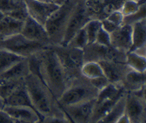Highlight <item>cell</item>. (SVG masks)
<instances>
[{"label": "cell", "instance_id": "6da1fadb", "mask_svg": "<svg viewBox=\"0 0 146 123\" xmlns=\"http://www.w3.org/2000/svg\"><path fill=\"white\" fill-rule=\"evenodd\" d=\"M38 57L40 79L58 100L69 86L64 67L50 45L38 51Z\"/></svg>", "mask_w": 146, "mask_h": 123}, {"label": "cell", "instance_id": "7a4b0ae2", "mask_svg": "<svg viewBox=\"0 0 146 123\" xmlns=\"http://www.w3.org/2000/svg\"><path fill=\"white\" fill-rule=\"evenodd\" d=\"M25 84L33 107L41 120L46 116L62 117L65 115L58 100L39 77L30 73L25 78Z\"/></svg>", "mask_w": 146, "mask_h": 123}, {"label": "cell", "instance_id": "3957f363", "mask_svg": "<svg viewBox=\"0 0 146 123\" xmlns=\"http://www.w3.org/2000/svg\"><path fill=\"white\" fill-rule=\"evenodd\" d=\"M98 90L91 85L89 80L80 76L70 82L67 88L58 99L61 107L70 106L97 98Z\"/></svg>", "mask_w": 146, "mask_h": 123}, {"label": "cell", "instance_id": "277c9868", "mask_svg": "<svg viewBox=\"0 0 146 123\" xmlns=\"http://www.w3.org/2000/svg\"><path fill=\"white\" fill-rule=\"evenodd\" d=\"M125 94L122 83H110L98 92L96 98L90 123H94L104 117L117 103Z\"/></svg>", "mask_w": 146, "mask_h": 123}, {"label": "cell", "instance_id": "5b68a950", "mask_svg": "<svg viewBox=\"0 0 146 123\" xmlns=\"http://www.w3.org/2000/svg\"><path fill=\"white\" fill-rule=\"evenodd\" d=\"M51 47L64 67L69 84L73 80L82 76L80 71L84 62L83 49L61 45H56Z\"/></svg>", "mask_w": 146, "mask_h": 123}, {"label": "cell", "instance_id": "8992f818", "mask_svg": "<svg viewBox=\"0 0 146 123\" xmlns=\"http://www.w3.org/2000/svg\"><path fill=\"white\" fill-rule=\"evenodd\" d=\"M48 45L45 44L27 39L20 32L4 38L0 41V47L1 48L8 50L25 59L42 51Z\"/></svg>", "mask_w": 146, "mask_h": 123}, {"label": "cell", "instance_id": "52a82bcc", "mask_svg": "<svg viewBox=\"0 0 146 123\" xmlns=\"http://www.w3.org/2000/svg\"><path fill=\"white\" fill-rule=\"evenodd\" d=\"M124 113L131 123L146 122L145 87L135 92H125Z\"/></svg>", "mask_w": 146, "mask_h": 123}, {"label": "cell", "instance_id": "ba28073f", "mask_svg": "<svg viewBox=\"0 0 146 123\" xmlns=\"http://www.w3.org/2000/svg\"><path fill=\"white\" fill-rule=\"evenodd\" d=\"M71 11H72L71 7L66 5L65 3H64L49 17V19L46 21L44 25V27L48 33L50 42L51 40L55 41L56 37H57V39L58 40V36H60L59 38H60V42H61L64 29L66 27V25H67V22L70 16Z\"/></svg>", "mask_w": 146, "mask_h": 123}, {"label": "cell", "instance_id": "9c48e42d", "mask_svg": "<svg viewBox=\"0 0 146 123\" xmlns=\"http://www.w3.org/2000/svg\"><path fill=\"white\" fill-rule=\"evenodd\" d=\"M90 19H89L86 10L83 7L78 6L73 9L68 19L62 40L59 45L64 46L67 45L71 39L76 35V33L79 31Z\"/></svg>", "mask_w": 146, "mask_h": 123}, {"label": "cell", "instance_id": "30bf717a", "mask_svg": "<svg viewBox=\"0 0 146 123\" xmlns=\"http://www.w3.org/2000/svg\"><path fill=\"white\" fill-rule=\"evenodd\" d=\"M28 15L42 25H45L49 17L59 8V5L43 0H24Z\"/></svg>", "mask_w": 146, "mask_h": 123}, {"label": "cell", "instance_id": "8fae6325", "mask_svg": "<svg viewBox=\"0 0 146 123\" xmlns=\"http://www.w3.org/2000/svg\"><path fill=\"white\" fill-rule=\"evenodd\" d=\"M96 99L70 106L61 107L64 113L75 123H90Z\"/></svg>", "mask_w": 146, "mask_h": 123}, {"label": "cell", "instance_id": "7c38bea8", "mask_svg": "<svg viewBox=\"0 0 146 123\" xmlns=\"http://www.w3.org/2000/svg\"><path fill=\"white\" fill-rule=\"evenodd\" d=\"M20 33L31 40L49 45L48 44L50 43V39L44 25L38 23L29 15L24 21Z\"/></svg>", "mask_w": 146, "mask_h": 123}, {"label": "cell", "instance_id": "4fadbf2b", "mask_svg": "<svg viewBox=\"0 0 146 123\" xmlns=\"http://www.w3.org/2000/svg\"><path fill=\"white\" fill-rule=\"evenodd\" d=\"M131 25L123 24L111 33V46L114 49L126 52L131 47Z\"/></svg>", "mask_w": 146, "mask_h": 123}, {"label": "cell", "instance_id": "5bb4252c", "mask_svg": "<svg viewBox=\"0 0 146 123\" xmlns=\"http://www.w3.org/2000/svg\"><path fill=\"white\" fill-rule=\"evenodd\" d=\"M98 62L100 64L104 75L110 83H122L124 74L130 69L125 63L111 60H100Z\"/></svg>", "mask_w": 146, "mask_h": 123}, {"label": "cell", "instance_id": "9a60e30c", "mask_svg": "<svg viewBox=\"0 0 146 123\" xmlns=\"http://www.w3.org/2000/svg\"><path fill=\"white\" fill-rule=\"evenodd\" d=\"M131 31V47L129 51H136L145 56L146 20L145 19L134 23Z\"/></svg>", "mask_w": 146, "mask_h": 123}, {"label": "cell", "instance_id": "2e32d148", "mask_svg": "<svg viewBox=\"0 0 146 123\" xmlns=\"http://www.w3.org/2000/svg\"><path fill=\"white\" fill-rule=\"evenodd\" d=\"M4 112L14 120L28 123H40L41 118L34 109L28 107L5 106Z\"/></svg>", "mask_w": 146, "mask_h": 123}, {"label": "cell", "instance_id": "e0dca14e", "mask_svg": "<svg viewBox=\"0 0 146 123\" xmlns=\"http://www.w3.org/2000/svg\"><path fill=\"white\" fill-rule=\"evenodd\" d=\"M5 106H18V107H28L35 110L25 81L20 84L5 99ZM36 111V110H35ZM39 115V114H38Z\"/></svg>", "mask_w": 146, "mask_h": 123}, {"label": "cell", "instance_id": "ac0fdd59", "mask_svg": "<svg viewBox=\"0 0 146 123\" xmlns=\"http://www.w3.org/2000/svg\"><path fill=\"white\" fill-rule=\"evenodd\" d=\"M30 74L27 58L17 62L5 72L0 74V80L3 81H21Z\"/></svg>", "mask_w": 146, "mask_h": 123}, {"label": "cell", "instance_id": "d6986e66", "mask_svg": "<svg viewBox=\"0 0 146 123\" xmlns=\"http://www.w3.org/2000/svg\"><path fill=\"white\" fill-rule=\"evenodd\" d=\"M145 72H137L129 69L122 80L125 92H135L145 87Z\"/></svg>", "mask_w": 146, "mask_h": 123}, {"label": "cell", "instance_id": "ffe728a7", "mask_svg": "<svg viewBox=\"0 0 146 123\" xmlns=\"http://www.w3.org/2000/svg\"><path fill=\"white\" fill-rule=\"evenodd\" d=\"M24 21L17 19L9 15L4 17V19L0 21V35L4 38L11 36V35L21 32Z\"/></svg>", "mask_w": 146, "mask_h": 123}, {"label": "cell", "instance_id": "44dd1931", "mask_svg": "<svg viewBox=\"0 0 146 123\" xmlns=\"http://www.w3.org/2000/svg\"><path fill=\"white\" fill-rule=\"evenodd\" d=\"M124 95L125 94L117 101V103L112 108L111 110H110L104 117H102L99 120L94 123H117L118 119L124 114V108H125Z\"/></svg>", "mask_w": 146, "mask_h": 123}, {"label": "cell", "instance_id": "7402d4cb", "mask_svg": "<svg viewBox=\"0 0 146 123\" xmlns=\"http://www.w3.org/2000/svg\"><path fill=\"white\" fill-rule=\"evenodd\" d=\"M125 64L130 69L143 73L146 69V58L136 51H127L125 53Z\"/></svg>", "mask_w": 146, "mask_h": 123}, {"label": "cell", "instance_id": "603a6c76", "mask_svg": "<svg viewBox=\"0 0 146 123\" xmlns=\"http://www.w3.org/2000/svg\"><path fill=\"white\" fill-rule=\"evenodd\" d=\"M24 59L25 58L0 47V74Z\"/></svg>", "mask_w": 146, "mask_h": 123}, {"label": "cell", "instance_id": "cb8c5ba5", "mask_svg": "<svg viewBox=\"0 0 146 123\" xmlns=\"http://www.w3.org/2000/svg\"><path fill=\"white\" fill-rule=\"evenodd\" d=\"M81 75L87 80L104 76L102 67L98 61H85L81 67Z\"/></svg>", "mask_w": 146, "mask_h": 123}, {"label": "cell", "instance_id": "d4e9b609", "mask_svg": "<svg viewBox=\"0 0 146 123\" xmlns=\"http://www.w3.org/2000/svg\"><path fill=\"white\" fill-rule=\"evenodd\" d=\"M101 28V21L98 19H90L84 25L86 35L88 38V45L95 43L97 34Z\"/></svg>", "mask_w": 146, "mask_h": 123}, {"label": "cell", "instance_id": "484cf974", "mask_svg": "<svg viewBox=\"0 0 146 123\" xmlns=\"http://www.w3.org/2000/svg\"><path fill=\"white\" fill-rule=\"evenodd\" d=\"M88 38L86 35V31L84 29V26L76 33V35L71 39V40L69 42L67 46L75 47L78 49H84L86 45H88ZM66 46V45H65Z\"/></svg>", "mask_w": 146, "mask_h": 123}, {"label": "cell", "instance_id": "4316f807", "mask_svg": "<svg viewBox=\"0 0 146 123\" xmlns=\"http://www.w3.org/2000/svg\"><path fill=\"white\" fill-rule=\"evenodd\" d=\"M143 5H145V0H127L123 4L120 11L125 17L136 12Z\"/></svg>", "mask_w": 146, "mask_h": 123}, {"label": "cell", "instance_id": "83f0119b", "mask_svg": "<svg viewBox=\"0 0 146 123\" xmlns=\"http://www.w3.org/2000/svg\"><path fill=\"white\" fill-rule=\"evenodd\" d=\"M145 5H142L138 11H137L136 12L131 14V15H128V16H125L123 17V24H126V25H132L134 23L139 21V20H142L143 19H145V14H146V11H145Z\"/></svg>", "mask_w": 146, "mask_h": 123}, {"label": "cell", "instance_id": "f1b7e54d", "mask_svg": "<svg viewBox=\"0 0 146 123\" xmlns=\"http://www.w3.org/2000/svg\"><path fill=\"white\" fill-rule=\"evenodd\" d=\"M95 43L103 46H111V33L103 29L102 25L97 34Z\"/></svg>", "mask_w": 146, "mask_h": 123}, {"label": "cell", "instance_id": "f546056e", "mask_svg": "<svg viewBox=\"0 0 146 123\" xmlns=\"http://www.w3.org/2000/svg\"><path fill=\"white\" fill-rule=\"evenodd\" d=\"M105 17L109 21H111L112 24H114L117 27H119L120 25H122L123 24L124 16L123 15V13L121 12L120 10H116V11H112L111 13H110Z\"/></svg>", "mask_w": 146, "mask_h": 123}, {"label": "cell", "instance_id": "4dcf8cb0", "mask_svg": "<svg viewBox=\"0 0 146 123\" xmlns=\"http://www.w3.org/2000/svg\"><path fill=\"white\" fill-rule=\"evenodd\" d=\"M40 123H71L70 120L66 116L56 117V116H46L43 117L40 120Z\"/></svg>", "mask_w": 146, "mask_h": 123}, {"label": "cell", "instance_id": "1f68e13d", "mask_svg": "<svg viewBox=\"0 0 146 123\" xmlns=\"http://www.w3.org/2000/svg\"><path fill=\"white\" fill-rule=\"evenodd\" d=\"M91 85H92L96 89L98 90V92L100 90H102L103 88L110 84L109 80L105 78V76H102V77H98V78H95V79H92V80H89Z\"/></svg>", "mask_w": 146, "mask_h": 123}, {"label": "cell", "instance_id": "d6a6232c", "mask_svg": "<svg viewBox=\"0 0 146 123\" xmlns=\"http://www.w3.org/2000/svg\"><path fill=\"white\" fill-rule=\"evenodd\" d=\"M0 123H16L14 119L10 117L5 112L0 110Z\"/></svg>", "mask_w": 146, "mask_h": 123}, {"label": "cell", "instance_id": "836d02e7", "mask_svg": "<svg viewBox=\"0 0 146 123\" xmlns=\"http://www.w3.org/2000/svg\"><path fill=\"white\" fill-rule=\"evenodd\" d=\"M117 123H131L130 119L128 118V116L125 114V113L118 119V120L117 121Z\"/></svg>", "mask_w": 146, "mask_h": 123}, {"label": "cell", "instance_id": "e575fe53", "mask_svg": "<svg viewBox=\"0 0 146 123\" xmlns=\"http://www.w3.org/2000/svg\"><path fill=\"white\" fill-rule=\"evenodd\" d=\"M5 106V100L0 96V110H3Z\"/></svg>", "mask_w": 146, "mask_h": 123}, {"label": "cell", "instance_id": "d590c367", "mask_svg": "<svg viewBox=\"0 0 146 123\" xmlns=\"http://www.w3.org/2000/svg\"><path fill=\"white\" fill-rule=\"evenodd\" d=\"M5 16V13L4 11H2L1 10H0V21H1L3 19H4V17Z\"/></svg>", "mask_w": 146, "mask_h": 123}, {"label": "cell", "instance_id": "8d00e7d4", "mask_svg": "<svg viewBox=\"0 0 146 123\" xmlns=\"http://www.w3.org/2000/svg\"><path fill=\"white\" fill-rule=\"evenodd\" d=\"M2 39H3V37L1 36V35H0V41H1Z\"/></svg>", "mask_w": 146, "mask_h": 123}, {"label": "cell", "instance_id": "74e56055", "mask_svg": "<svg viewBox=\"0 0 146 123\" xmlns=\"http://www.w3.org/2000/svg\"><path fill=\"white\" fill-rule=\"evenodd\" d=\"M68 118H69V117H68ZM69 119H70V118H69ZM70 121H71V123H75L74 121H73V120H70Z\"/></svg>", "mask_w": 146, "mask_h": 123}]
</instances>
